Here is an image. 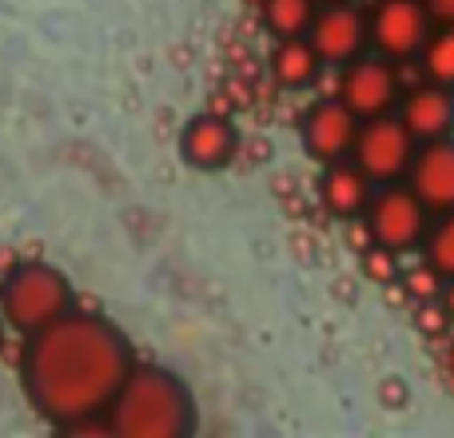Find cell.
<instances>
[{
	"instance_id": "6da1fadb",
	"label": "cell",
	"mask_w": 454,
	"mask_h": 438,
	"mask_svg": "<svg viewBox=\"0 0 454 438\" xmlns=\"http://www.w3.org/2000/svg\"><path fill=\"white\" fill-rule=\"evenodd\" d=\"M132 371L128 343L112 323L96 315H60L32 335L24 355V391L56 426H76L108 415Z\"/></svg>"
},
{
	"instance_id": "7a4b0ae2",
	"label": "cell",
	"mask_w": 454,
	"mask_h": 438,
	"mask_svg": "<svg viewBox=\"0 0 454 438\" xmlns=\"http://www.w3.org/2000/svg\"><path fill=\"white\" fill-rule=\"evenodd\" d=\"M108 426L120 438H180L192 431V395L168 371L140 367L112 399Z\"/></svg>"
},
{
	"instance_id": "3957f363",
	"label": "cell",
	"mask_w": 454,
	"mask_h": 438,
	"mask_svg": "<svg viewBox=\"0 0 454 438\" xmlns=\"http://www.w3.org/2000/svg\"><path fill=\"white\" fill-rule=\"evenodd\" d=\"M72 287L56 267L48 263H24L0 283V315L16 331H44L60 315H68Z\"/></svg>"
},
{
	"instance_id": "277c9868",
	"label": "cell",
	"mask_w": 454,
	"mask_h": 438,
	"mask_svg": "<svg viewBox=\"0 0 454 438\" xmlns=\"http://www.w3.org/2000/svg\"><path fill=\"white\" fill-rule=\"evenodd\" d=\"M415 132L403 124V116H375L359 128L355 140V164L379 184L399 180L415 164Z\"/></svg>"
},
{
	"instance_id": "5b68a950",
	"label": "cell",
	"mask_w": 454,
	"mask_h": 438,
	"mask_svg": "<svg viewBox=\"0 0 454 438\" xmlns=\"http://www.w3.org/2000/svg\"><path fill=\"white\" fill-rule=\"evenodd\" d=\"M431 8L427 0H379L371 12V44L391 60H407L419 56L423 44L431 40Z\"/></svg>"
},
{
	"instance_id": "8992f818",
	"label": "cell",
	"mask_w": 454,
	"mask_h": 438,
	"mask_svg": "<svg viewBox=\"0 0 454 438\" xmlns=\"http://www.w3.org/2000/svg\"><path fill=\"white\" fill-rule=\"evenodd\" d=\"M427 212L431 207L415 196V188H387L371 199L367 227L375 243L391 251H411L415 243L427 239Z\"/></svg>"
},
{
	"instance_id": "52a82bcc",
	"label": "cell",
	"mask_w": 454,
	"mask_h": 438,
	"mask_svg": "<svg viewBox=\"0 0 454 438\" xmlns=\"http://www.w3.org/2000/svg\"><path fill=\"white\" fill-rule=\"evenodd\" d=\"M339 100L359 120L387 116L399 100V76L391 68V56H355L343 72Z\"/></svg>"
},
{
	"instance_id": "ba28073f",
	"label": "cell",
	"mask_w": 454,
	"mask_h": 438,
	"mask_svg": "<svg viewBox=\"0 0 454 438\" xmlns=\"http://www.w3.org/2000/svg\"><path fill=\"white\" fill-rule=\"evenodd\" d=\"M307 36L327 64H351L371 40V20L351 4H331L311 20Z\"/></svg>"
},
{
	"instance_id": "9c48e42d",
	"label": "cell",
	"mask_w": 454,
	"mask_h": 438,
	"mask_svg": "<svg viewBox=\"0 0 454 438\" xmlns=\"http://www.w3.org/2000/svg\"><path fill=\"white\" fill-rule=\"evenodd\" d=\"M355 140H359V116H355L343 100H323L307 112L303 144L315 160L335 164V160H343L347 152H355Z\"/></svg>"
},
{
	"instance_id": "30bf717a",
	"label": "cell",
	"mask_w": 454,
	"mask_h": 438,
	"mask_svg": "<svg viewBox=\"0 0 454 438\" xmlns=\"http://www.w3.org/2000/svg\"><path fill=\"white\" fill-rule=\"evenodd\" d=\"M411 188L431 212H454V140H427L411 164Z\"/></svg>"
},
{
	"instance_id": "8fae6325",
	"label": "cell",
	"mask_w": 454,
	"mask_h": 438,
	"mask_svg": "<svg viewBox=\"0 0 454 438\" xmlns=\"http://www.w3.org/2000/svg\"><path fill=\"white\" fill-rule=\"evenodd\" d=\"M403 124L415 132L419 144L427 140H447L454 132V88L447 84H434V80H427V84L411 88L407 100H403Z\"/></svg>"
},
{
	"instance_id": "7c38bea8",
	"label": "cell",
	"mask_w": 454,
	"mask_h": 438,
	"mask_svg": "<svg viewBox=\"0 0 454 438\" xmlns=\"http://www.w3.org/2000/svg\"><path fill=\"white\" fill-rule=\"evenodd\" d=\"M180 152L192 168L200 172H215L227 168L235 156V128L223 116H196L180 136Z\"/></svg>"
},
{
	"instance_id": "4fadbf2b",
	"label": "cell",
	"mask_w": 454,
	"mask_h": 438,
	"mask_svg": "<svg viewBox=\"0 0 454 438\" xmlns=\"http://www.w3.org/2000/svg\"><path fill=\"white\" fill-rule=\"evenodd\" d=\"M319 196H323V207H327L335 219H359L367 215L371 207V176L363 172L359 164H335L323 172V184H319Z\"/></svg>"
},
{
	"instance_id": "5bb4252c",
	"label": "cell",
	"mask_w": 454,
	"mask_h": 438,
	"mask_svg": "<svg viewBox=\"0 0 454 438\" xmlns=\"http://www.w3.org/2000/svg\"><path fill=\"white\" fill-rule=\"evenodd\" d=\"M319 60L323 56L315 52L311 40L287 36V40H279V48H275V56H271V76L279 80L283 88H303V84H311L315 80Z\"/></svg>"
},
{
	"instance_id": "9a60e30c",
	"label": "cell",
	"mask_w": 454,
	"mask_h": 438,
	"mask_svg": "<svg viewBox=\"0 0 454 438\" xmlns=\"http://www.w3.org/2000/svg\"><path fill=\"white\" fill-rule=\"evenodd\" d=\"M263 20L279 40L303 36V32H311L315 4L311 0H263Z\"/></svg>"
},
{
	"instance_id": "2e32d148",
	"label": "cell",
	"mask_w": 454,
	"mask_h": 438,
	"mask_svg": "<svg viewBox=\"0 0 454 438\" xmlns=\"http://www.w3.org/2000/svg\"><path fill=\"white\" fill-rule=\"evenodd\" d=\"M419 60H423L427 80L454 88V24H439V32H431Z\"/></svg>"
},
{
	"instance_id": "e0dca14e",
	"label": "cell",
	"mask_w": 454,
	"mask_h": 438,
	"mask_svg": "<svg viewBox=\"0 0 454 438\" xmlns=\"http://www.w3.org/2000/svg\"><path fill=\"white\" fill-rule=\"evenodd\" d=\"M427 263H434L447 279H454V212H442L439 223L427 231Z\"/></svg>"
},
{
	"instance_id": "ac0fdd59",
	"label": "cell",
	"mask_w": 454,
	"mask_h": 438,
	"mask_svg": "<svg viewBox=\"0 0 454 438\" xmlns=\"http://www.w3.org/2000/svg\"><path fill=\"white\" fill-rule=\"evenodd\" d=\"M403 287H407V295L419 299V303H427V299H442L447 275H442L434 263H423V267H411V271L403 275Z\"/></svg>"
},
{
	"instance_id": "d6986e66",
	"label": "cell",
	"mask_w": 454,
	"mask_h": 438,
	"mask_svg": "<svg viewBox=\"0 0 454 438\" xmlns=\"http://www.w3.org/2000/svg\"><path fill=\"white\" fill-rule=\"evenodd\" d=\"M363 271H367V279H375V283H395L399 279V251L383 247V243L363 247Z\"/></svg>"
},
{
	"instance_id": "ffe728a7",
	"label": "cell",
	"mask_w": 454,
	"mask_h": 438,
	"mask_svg": "<svg viewBox=\"0 0 454 438\" xmlns=\"http://www.w3.org/2000/svg\"><path fill=\"white\" fill-rule=\"evenodd\" d=\"M427 8L439 24H454V0H427Z\"/></svg>"
},
{
	"instance_id": "44dd1931",
	"label": "cell",
	"mask_w": 454,
	"mask_h": 438,
	"mask_svg": "<svg viewBox=\"0 0 454 438\" xmlns=\"http://www.w3.org/2000/svg\"><path fill=\"white\" fill-rule=\"evenodd\" d=\"M442 307H447L450 319H454V279H447V287H442Z\"/></svg>"
}]
</instances>
